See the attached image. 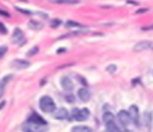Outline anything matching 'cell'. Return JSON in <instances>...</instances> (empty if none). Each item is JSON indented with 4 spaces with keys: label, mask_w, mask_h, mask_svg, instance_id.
Listing matches in <instances>:
<instances>
[{
    "label": "cell",
    "mask_w": 153,
    "mask_h": 132,
    "mask_svg": "<svg viewBox=\"0 0 153 132\" xmlns=\"http://www.w3.org/2000/svg\"><path fill=\"white\" fill-rule=\"evenodd\" d=\"M72 132H90V128H87V126H74Z\"/></svg>",
    "instance_id": "obj_12"
},
{
    "label": "cell",
    "mask_w": 153,
    "mask_h": 132,
    "mask_svg": "<svg viewBox=\"0 0 153 132\" xmlns=\"http://www.w3.org/2000/svg\"><path fill=\"white\" fill-rule=\"evenodd\" d=\"M59 24H60V20H54V21L51 23V26H53V27H56V26H59Z\"/></svg>",
    "instance_id": "obj_23"
},
{
    "label": "cell",
    "mask_w": 153,
    "mask_h": 132,
    "mask_svg": "<svg viewBox=\"0 0 153 132\" xmlns=\"http://www.w3.org/2000/svg\"><path fill=\"white\" fill-rule=\"evenodd\" d=\"M78 98H80L83 102H87V101L90 99V90H87L86 87H84V89L81 87V89L78 90Z\"/></svg>",
    "instance_id": "obj_10"
},
{
    "label": "cell",
    "mask_w": 153,
    "mask_h": 132,
    "mask_svg": "<svg viewBox=\"0 0 153 132\" xmlns=\"http://www.w3.org/2000/svg\"><path fill=\"white\" fill-rule=\"evenodd\" d=\"M38 51H39V48H38V47H33L32 50H29V53H27V56H29V57H32V56H35V54H36Z\"/></svg>",
    "instance_id": "obj_16"
},
{
    "label": "cell",
    "mask_w": 153,
    "mask_h": 132,
    "mask_svg": "<svg viewBox=\"0 0 153 132\" xmlns=\"http://www.w3.org/2000/svg\"><path fill=\"white\" fill-rule=\"evenodd\" d=\"M107 69H108L110 72H114V71H116V66H114V65H110V66H108Z\"/></svg>",
    "instance_id": "obj_22"
},
{
    "label": "cell",
    "mask_w": 153,
    "mask_h": 132,
    "mask_svg": "<svg viewBox=\"0 0 153 132\" xmlns=\"http://www.w3.org/2000/svg\"><path fill=\"white\" fill-rule=\"evenodd\" d=\"M152 125H153V113H152Z\"/></svg>",
    "instance_id": "obj_26"
},
{
    "label": "cell",
    "mask_w": 153,
    "mask_h": 132,
    "mask_svg": "<svg viewBox=\"0 0 153 132\" xmlns=\"http://www.w3.org/2000/svg\"><path fill=\"white\" fill-rule=\"evenodd\" d=\"M117 119H119V122L122 123V125H129L131 123V120H132V116H131V113L129 111H125V110H122V111H119V114H117Z\"/></svg>",
    "instance_id": "obj_4"
},
{
    "label": "cell",
    "mask_w": 153,
    "mask_h": 132,
    "mask_svg": "<svg viewBox=\"0 0 153 132\" xmlns=\"http://www.w3.org/2000/svg\"><path fill=\"white\" fill-rule=\"evenodd\" d=\"M29 122H32V123H38V125H47V122H45L42 117H39L38 114H32V116L29 117Z\"/></svg>",
    "instance_id": "obj_11"
},
{
    "label": "cell",
    "mask_w": 153,
    "mask_h": 132,
    "mask_svg": "<svg viewBox=\"0 0 153 132\" xmlns=\"http://www.w3.org/2000/svg\"><path fill=\"white\" fill-rule=\"evenodd\" d=\"M5 105H6V101H2V102H0V110H2Z\"/></svg>",
    "instance_id": "obj_25"
},
{
    "label": "cell",
    "mask_w": 153,
    "mask_h": 132,
    "mask_svg": "<svg viewBox=\"0 0 153 132\" xmlns=\"http://www.w3.org/2000/svg\"><path fill=\"white\" fill-rule=\"evenodd\" d=\"M152 47V42L150 41H141V42H137L134 50L135 51H144V50H149Z\"/></svg>",
    "instance_id": "obj_7"
},
{
    "label": "cell",
    "mask_w": 153,
    "mask_h": 132,
    "mask_svg": "<svg viewBox=\"0 0 153 132\" xmlns=\"http://www.w3.org/2000/svg\"><path fill=\"white\" fill-rule=\"evenodd\" d=\"M0 15H3V17H9V14H8L6 11H3V9H0Z\"/></svg>",
    "instance_id": "obj_24"
},
{
    "label": "cell",
    "mask_w": 153,
    "mask_h": 132,
    "mask_svg": "<svg viewBox=\"0 0 153 132\" xmlns=\"http://www.w3.org/2000/svg\"><path fill=\"white\" fill-rule=\"evenodd\" d=\"M39 107L44 113H54L56 111V104L50 96H42L39 99Z\"/></svg>",
    "instance_id": "obj_1"
},
{
    "label": "cell",
    "mask_w": 153,
    "mask_h": 132,
    "mask_svg": "<svg viewBox=\"0 0 153 132\" xmlns=\"http://www.w3.org/2000/svg\"><path fill=\"white\" fill-rule=\"evenodd\" d=\"M66 27H81L78 23H75V21H68L66 23Z\"/></svg>",
    "instance_id": "obj_18"
},
{
    "label": "cell",
    "mask_w": 153,
    "mask_h": 132,
    "mask_svg": "<svg viewBox=\"0 0 153 132\" xmlns=\"http://www.w3.org/2000/svg\"><path fill=\"white\" fill-rule=\"evenodd\" d=\"M8 51V47L6 45H2V47H0V59H2L3 56H5V53Z\"/></svg>",
    "instance_id": "obj_19"
},
{
    "label": "cell",
    "mask_w": 153,
    "mask_h": 132,
    "mask_svg": "<svg viewBox=\"0 0 153 132\" xmlns=\"http://www.w3.org/2000/svg\"><path fill=\"white\" fill-rule=\"evenodd\" d=\"M12 41H14L15 44H18V45H23V44L26 42V39H24V36H23V32H21L20 29H15V32H14V35H12Z\"/></svg>",
    "instance_id": "obj_6"
},
{
    "label": "cell",
    "mask_w": 153,
    "mask_h": 132,
    "mask_svg": "<svg viewBox=\"0 0 153 132\" xmlns=\"http://www.w3.org/2000/svg\"><path fill=\"white\" fill-rule=\"evenodd\" d=\"M54 117L59 119V120H63V119H68L69 117V113H68L66 108H59V110L54 111Z\"/></svg>",
    "instance_id": "obj_9"
},
{
    "label": "cell",
    "mask_w": 153,
    "mask_h": 132,
    "mask_svg": "<svg viewBox=\"0 0 153 132\" xmlns=\"http://www.w3.org/2000/svg\"><path fill=\"white\" fill-rule=\"evenodd\" d=\"M107 129H108V132H119V128H116L114 122L108 123V125H107Z\"/></svg>",
    "instance_id": "obj_13"
},
{
    "label": "cell",
    "mask_w": 153,
    "mask_h": 132,
    "mask_svg": "<svg viewBox=\"0 0 153 132\" xmlns=\"http://www.w3.org/2000/svg\"><path fill=\"white\" fill-rule=\"evenodd\" d=\"M129 113H132L131 116H132L134 119H137V117H138V110H137V107H131V111H129Z\"/></svg>",
    "instance_id": "obj_17"
},
{
    "label": "cell",
    "mask_w": 153,
    "mask_h": 132,
    "mask_svg": "<svg viewBox=\"0 0 153 132\" xmlns=\"http://www.w3.org/2000/svg\"><path fill=\"white\" fill-rule=\"evenodd\" d=\"M90 117V111L87 108H83V110H74L72 113V119L78 120V122H84Z\"/></svg>",
    "instance_id": "obj_3"
},
{
    "label": "cell",
    "mask_w": 153,
    "mask_h": 132,
    "mask_svg": "<svg viewBox=\"0 0 153 132\" xmlns=\"http://www.w3.org/2000/svg\"><path fill=\"white\" fill-rule=\"evenodd\" d=\"M6 33H8V30H6L5 24H2V23H0V35H6Z\"/></svg>",
    "instance_id": "obj_20"
},
{
    "label": "cell",
    "mask_w": 153,
    "mask_h": 132,
    "mask_svg": "<svg viewBox=\"0 0 153 132\" xmlns=\"http://www.w3.org/2000/svg\"><path fill=\"white\" fill-rule=\"evenodd\" d=\"M60 84H62V87H63L66 92H72V89H74L72 80H71L69 77H63V78H62V81H60Z\"/></svg>",
    "instance_id": "obj_8"
},
{
    "label": "cell",
    "mask_w": 153,
    "mask_h": 132,
    "mask_svg": "<svg viewBox=\"0 0 153 132\" xmlns=\"http://www.w3.org/2000/svg\"><path fill=\"white\" fill-rule=\"evenodd\" d=\"M104 122H105L107 125L111 123V122H113V114H111V113H105V114H104Z\"/></svg>",
    "instance_id": "obj_14"
},
{
    "label": "cell",
    "mask_w": 153,
    "mask_h": 132,
    "mask_svg": "<svg viewBox=\"0 0 153 132\" xmlns=\"http://www.w3.org/2000/svg\"><path fill=\"white\" fill-rule=\"evenodd\" d=\"M11 66H14L17 69H26L27 66H30V63L27 60H23V59H15V60H12Z\"/></svg>",
    "instance_id": "obj_5"
},
{
    "label": "cell",
    "mask_w": 153,
    "mask_h": 132,
    "mask_svg": "<svg viewBox=\"0 0 153 132\" xmlns=\"http://www.w3.org/2000/svg\"><path fill=\"white\" fill-rule=\"evenodd\" d=\"M29 27H32V29H41L42 24L41 23H36V21H30L29 23Z\"/></svg>",
    "instance_id": "obj_15"
},
{
    "label": "cell",
    "mask_w": 153,
    "mask_h": 132,
    "mask_svg": "<svg viewBox=\"0 0 153 132\" xmlns=\"http://www.w3.org/2000/svg\"><path fill=\"white\" fill-rule=\"evenodd\" d=\"M23 132H45L47 131V125H38V123H32L27 122L23 125Z\"/></svg>",
    "instance_id": "obj_2"
},
{
    "label": "cell",
    "mask_w": 153,
    "mask_h": 132,
    "mask_svg": "<svg viewBox=\"0 0 153 132\" xmlns=\"http://www.w3.org/2000/svg\"><path fill=\"white\" fill-rule=\"evenodd\" d=\"M66 101H68L69 104H74V101H75L74 95H72V93H71V95H66Z\"/></svg>",
    "instance_id": "obj_21"
}]
</instances>
